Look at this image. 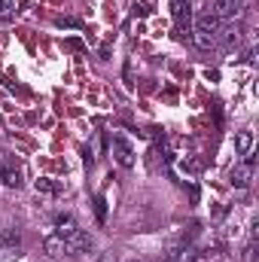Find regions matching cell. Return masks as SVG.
I'll return each mask as SVG.
<instances>
[{"instance_id": "3", "label": "cell", "mask_w": 259, "mask_h": 262, "mask_svg": "<svg viewBox=\"0 0 259 262\" xmlns=\"http://www.w3.org/2000/svg\"><path fill=\"white\" fill-rule=\"evenodd\" d=\"M213 15H217L220 21H238V18L244 15V6H241L238 0H217V3H213Z\"/></svg>"}, {"instance_id": "15", "label": "cell", "mask_w": 259, "mask_h": 262, "mask_svg": "<svg viewBox=\"0 0 259 262\" xmlns=\"http://www.w3.org/2000/svg\"><path fill=\"white\" fill-rule=\"evenodd\" d=\"M18 259V247H0V262H15Z\"/></svg>"}, {"instance_id": "13", "label": "cell", "mask_w": 259, "mask_h": 262, "mask_svg": "<svg viewBox=\"0 0 259 262\" xmlns=\"http://www.w3.org/2000/svg\"><path fill=\"white\" fill-rule=\"evenodd\" d=\"M3 183L18 189V186H21V174H18V171H3Z\"/></svg>"}, {"instance_id": "7", "label": "cell", "mask_w": 259, "mask_h": 262, "mask_svg": "<svg viewBox=\"0 0 259 262\" xmlns=\"http://www.w3.org/2000/svg\"><path fill=\"white\" fill-rule=\"evenodd\" d=\"M189 15H192L189 3H186V0H174V18H177V25H180V31H183V34H189V31H192Z\"/></svg>"}, {"instance_id": "10", "label": "cell", "mask_w": 259, "mask_h": 262, "mask_svg": "<svg viewBox=\"0 0 259 262\" xmlns=\"http://www.w3.org/2000/svg\"><path fill=\"white\" fill-rule=\"evenodd\" d=\"M21 244V232L18 229H3L0 232V247H18Z\"/></svg>"}, {"instance_id": "8", "label": "cell", "mask_w": 259, "mask_h": 262, "mask_svg": "<svg viewBox=\"0 0 259 262\" xmlns=\"http://www.w3.org/2000/svg\"><path fill=\"white\" fill-rule=\"evenodd\" d=\"M235 152H238V156H250V152H253V131L250 128H244V131L235 134Z\"/></svg>"}, {"instance_id": "14", "label": "cell", "mask_w": 259, "mask_h": 262, "mask_svg": "<svg viewBox=\"0 0 259 262\" xmlns=\"http://www.w3.org/2000/svg\"><path fill=\"white\" fill-rule=\"evenodd\" d=\"M12 12H15V3L12 0H0V21L12 18Z\"/></svg>"}, {"instance_id": "1", "label": "cell", "mask_w": 259, "mask_h": 262, "mask_svg": "<svg viewBox=\"0 0 259 262\" xmlns=\"http://www.w3.org/2000/svg\"><path fill=\"white\" fill-rule=\"evenodd\" d=\"M61 238H64L67 256L89 253V250H92V244H95V241H92V235H89V232H82L79 226H76V229H70V232H67V235H61Z\"/></svg>"}, {"instance_id": "16", "label": "cell", "mask_w": 259, "mask_h": 262, "mask_svg": "<svg viewBox=\"0 0 259 262\" xmlns=\"http://www.w3.org/2000/svg\"><path fill=\"white\" fill-rule=\"evenodd\" d=\"M95 213H98V223H104V220H107V201H104L101 195L95 198Z\"/></svg>"}, {"instance_id": "19", "label": "cell", "mask_w": 259, "mask_h": 262, "mask_svg": "<svg viewBox=\"0 0 259 262\" xmlns=\"http://www.w3.org/2000/svg\"><path fill=\"white\" fill-rule=\"evenodd\" d=\"M95 262H116V256H113V253H101Z\"/></svg>"}, {"instance_id": "6", "label": "cell", "mask_w": 259, "mask_h": 262, "mask_svg": "<svg viewBox=\"0 0 259 262\" xmlns=\"http://www.w3.org/2000/svg\"><path fill=\"white\" fill-rule=\"evenodd\" d=\"M43 250H46V256H52V259H58V256H67V247H64V238L55 232V235H46L43 238Z\"/></svg>"}, {"instance_id": "17", "label": "cell", "mask_w": 259, "mask_h": 262, "mask_svg": "<svg viewBox=\"0 0 259 262\" xmlns=\"http://www.w3.org/2000/svg\"><path fill=\"white\" fill-rule=\"evenodd\" d=\"M37 192H55V186L49 180H37Z\"/></svg>"}, {"instance_id": "9", "label": "cell", "mask_w": 259, "mask_h": 262, "mask_svg": "<svg viewBox=\"0 0 259 262\" xmlns=\"http://www.w3.org/2000/svg\"><path fill=\"white\" fill-rule=\"evenodd\" d=\"M220 43H226V46H232V43H238L241 40V25H229V28H220V37H217Z\"/></svg>"}, {"instance_id": "5", "label": "cell", "mask_w": 259, "mask_h": 262, "mask_svg": "<svg viewBox=\"0 0 259 262\" xmlns=\"http://www.w3.org/2000/svg\"><path fill=\"white\" fill-rule=\"evenodd\" d=\"M113 156H116V162H119L122 168H131V165H134V152H131V146H128L125 137H113Z\"/></svg>"}, {"instance_id": "4", "label": "cell", "mask_w": 259, "mask_h": 262, "mask_svg": "<svg viewBox=\"0 0 259 262\" xmlns=\"http://www.w3.org/2000/svg\"><path fill=\"white\" fill-rule=\"evenodd\" d=\"M220 28H223V21H220L213 12H198L195 31H201V34H207V37H217V34H220Z\"/></svg>"}, {"instance_id": "12", "label": "cell", "mask_w": 259, "mask_h": 262, "mask_svg": "<svg viewBox=\"0 0 259 262\" xmlns=\"http://www.w3.org/2000/svg\"><path fill=\"white\" fill-rule=\"evenodd\" d=\"M192 40H195L198 49H210V46H217V37H207V34H201V31H195Z\"/></svg>"}, {"instance_id": "18", "label": "cell", "mask_w": 259, "mask_h": 262, "mask_svg": "<svg viewBox=\"0 0 259 262\" xmlns=\"http://www.w3.org/2000/svg\"><path fill=\"white\" fill-rule=\"evenodd\" d=\"M58 25H61V28H79L76 18H58Z\"/></svg>"}, {"instance_id": "11", "label": "cell", "mask_w": 259, "mask_h": 262, "mask_svg": "<svg viewBox=\"0 0 259 262\" xmlns=\"http://www.w3.org/2000/svg\"><path fill=\"white\" fill-rule=\"evenodd\" d=\"M55 229H58V235H67L70 229H76L73 213H58V216H55Z\"/></svg>"}, {"instance_id": "20", "label": "cell", "mask_w": 259, "mask_h": 262, "mask_svg": "<svg viewBox=\"0 0 259 262\" xmlns=\"http://www.w3.org/2000/svg\"><path fill=\"white\" fill-rule=\"evenodd\" d=\"M128 262H137V259H128Z\"/></svg>"}, {"instance_id": "2", "label": "cell", "mask_w": 259, "mask_h": 262, "mask_svg": "<svg viewBox=\"0 0 259 262\" xmlns=\"http://www.w3.org/2000/svg\"><path fill=\"white\" fill-rule=\"evenodd\" d=\"M253 171H256V159H253V156H244V159L229 171L232 186H247V183L253 180Z\"/></svg>"}]
</instances>
